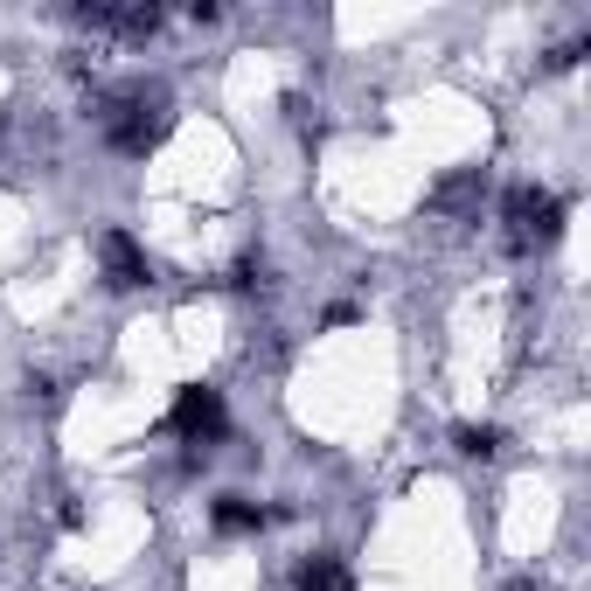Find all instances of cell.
<instances>
[{"mask_svg": "<svg viewBox=\"0 0 591 591\" xmlns=\"http://www.w3.org/2000/svg\"><path fill=\"white\" fill-rule=\"evenodd\" d=\"M174 432L181 439H195V445H216L223 439V397L216 390H181V404H174Z\"/></svg>", "mask_w": 591, "mask_h": 591, "instance_id": "obj_1", "label": "cell"}, {"mask_svg": "<svg viewBox=\"0 0 591 591\" xmlns=\"http://www.w3.org/2000/svg\"><path fill=\"white\" fill-rule=\"evenodd\" d=\"M98 258H105V286H119V293L147 286V258L133 251V237H126V230H105V237H98Z\"/></svg>", "mask_w": 591, "mask_h": 591, "instance_id": "obj_2", "label": "cell"}, {"mask_svg": "<svg viewBox=\"0 0 591 591\" xmlns=\"http://www.w3.org/2000/svg\"><path fill=\"white\" fill-rule=\"evenodd\" d=\"M84 21L91 28H119V35H153L160 28V7H126V14L119 7H84Z\"/></svg>", "mask_w": 591, "mask_h": 591, "instance_id": "obj_3", "label": "cell"}, {"mask_svg": "<svg viewBox=\"0 0 591 591\" xmlns=\"http://www.w3.org/2000/svg\"><path fill=\"white\" fill-rule=\"evenodd\" d=\"M209 515H216V529H265V522H272V515H265L258 501H244V494H223Z\"/></svg>", "mask_w": 591, "mask_h": 591, "instance_id": "obj_4", "label": "cell"}, {"mask_svg": "<svg viewBox=\"0 0 591 591\" xmlns=\"http://www.w3.org/2000/svg\"><path fill=\"white\" fill-rule=\"evenodd\" d=\"M348 578H341V557H306L299 564V591H341Z\"/></svg>", "mask_w": 591, "mask_h": 591, "instance_id": "obj_5", "label": "cell"}, {"mask_svg": "<svg viewBox=\"0 0 591 591\" xmlns=\"http://www.w3.org/2000/svg\"><path fill=\"white\" fill-rule=\"evenodd\" d=\"M501 432H487V425H459V452H494Z\"/></svg>", "mask_w": 591, "mask_h": 591, "instance_id": "obj_6", "label": "cell"}]
</instances>
